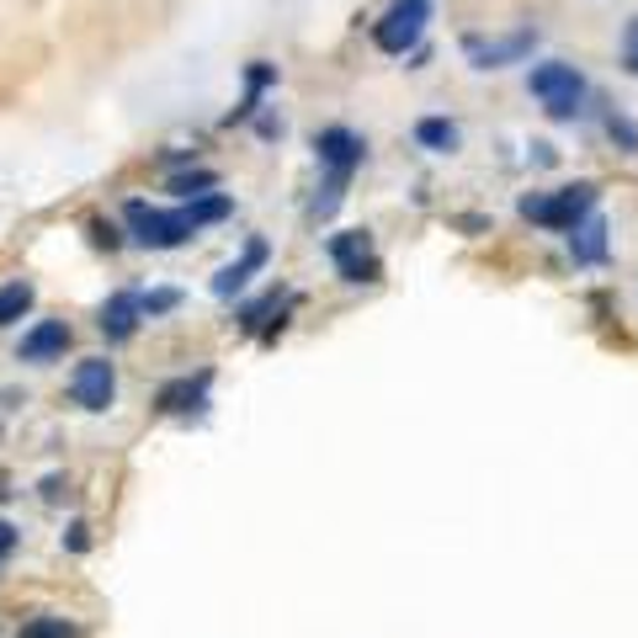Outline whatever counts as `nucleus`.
<instances>
[{
    "label": "nucleus",
    "instance_id": "nucleus-1",
    "mask_svg": "<svg viewBox=\"0 0 638 638\" xmlns=\"http://www.w3.org/2000/svg\"><path fill=\"white\" fill-rule=\"evenodd\" d=\"M527 91L542 101V112H548V118L569 123V118H580V101H586V74L575 70V64H565V59H548V64H538V70L527 74Z\"/></svg>",
    "mask_w": 638,
    "mask_h": 638
},
{
    "label": "nucleus",
    "instance_id": "nucleus-2",
    "mask_svg": "<svg viewBox=\"0 0 638 638\" xmlns=\"http://www.w3.org/2000/svg\"><path fill=\"white\" fill-rule=\"evenodd\" d=\"M596 187L590 181H575V187H559V192L548 197H521V219L542 223V229H575V223H586L596 213Z\"/></svg>",
    "mask_w": 638,
    "mask_h": 638
},
{
    "label": "nucleus",
    "instance_id": "nucleus-3",
    "mask_svg": "<svg viewBox=\"0 0 638 638\" xmlns=\"http://www.w3.org/2000/svg\"><path fill=\"white\" fill-rule=\"evenodd\" d=\"M123 213H128V229H133V240H139L144 250H176L181 240H187V235H197L181 208H171V213H166V208H149L144 197H133Z\"/></svg>",
    "mask_w": 638,
    "mask_h": 638
},
{
    "label": "nucleus",
    "instance_id": "nucleus-4",
    "mask_svg": "<svg viewBox=\"0 0 638 638\" xmlns=\"http://www.w3.org/2000/svg\"><path fill=\"white\" fill-rule=\"evenodd\" d=\"M426 22H431V0H393L389 17L372 27V43L383 53H416Z\"/></svg>",
    "mask_w": 638,
    "mask_h": 638
},
{
    "label": "nucleus",
    "instance_id": "nucleus-5",
    "mask_svg": "<svg viewBox=\"0 0 638 638\" xmlns=\"http://www.w3.org/2000/svg\"><path fill=\"white\" fill-rule=\"evenodd\" d=\"M70 399L80 405V410L101 416V410L118 399V368H112L107 357H86V362H74V372H70Z\"/></svg>",
    "mask_w": 638,
    "mask_h": 638
},
{
    "label": "nucleus",
    "instance_id": "nucleus-6",
    "mask_svg": "<svg viewBox=\"0 0 638 638\" xmlns=\"http://www.w3.org/2000/svg\"><path fill=\"white\" fill-rule=\"evenodd\" d=\"M330 261L341 271L346 282H378L383 267L372 256V235L368 229H346V235H330Z\"/></svg>",
    "mask_w": 638,
    "mask_h": 638
},
{
    "label": "nucleus",
    "instance_id": "nucleus-7",
    "mask_svg": "<svg viewBox=\"0 0 638 638\" xmlns=\"http://www.w3.org/2000/svg\"><path fill=\"white\" fill-rule=\"evenodd\" d=\"M532 49H538V32H532V27H516L511 38H495V43H485V38H463V53L473 59V70H506V64H521Z\"/></svg>",
    "mask_w": 638,
    "mask_h": 638
},
{
    "label": "nucleus",
    "instance_id": "nucleus-8",
    "mask_svg": "<svg viewBox=\"0 0 638 638\" xmlns=\"http://www.w3.org/2000/svg\"><path fill=\"white\" fill-rule=\"evenodd\" d=\"M315 154L325 171H357L362 166V154H368V139L362 133H351V128H325V133H315Z\"/></svg>",
    "mask_w": 638,
    "mask_h": 638
},
{
    "label": "nucleus",
    "instance_id": "nucleus-9",
    "mask_svg": "<svg viewBox=\"0 0 638 638\" xmlns=\"http://www.w3.org/2000/svg\"><path fill=\"white\" fill-rule=\"evenodd\" d=\"M139 319H144V309H139V293H112L107 303H101V336L112 346L133 341V330H139Z\"/></svg>",
    "mask_w": 638,
    "mask_h": 638
},
{
    "label": "nucleus",
    "instance_id": "nucleus-10",
    "mask_svg": "<svg viewBox=\"0 0 638 638\" xmlns=\"http://www.w3.org/2000/svg\"><path fill=\"white\" fill-rule=\"evenodd\" d=\"M64 346H70V325L64 319H43V325H32L17 346V357L22 362H53V357H64Z\"/></svg>",
    "mask_w": 638,
    "mask_h": 638
},
{
    "label": "nucleus",
    "instance_id": "nucleus-11",
    "mask_svg": "<svg viewBox=\"0 0 638 638\" xmlns=\"http://www.w3.org/2000/svg\"><path fill=\"white\" fill-rule=\"evenodd\" d=\"M267 256H271L267 240L256 235V240L246 246V256H240V261H229V267H223L219 277H213V293H219V298H235V293H240V288L250 282V277H256V271L267 267Z\"/></svg>",
    "mask_w": 638,
    "mask_h": 638
},
{
    "label": "nucleus",
    "instance_id": "nucleus-12",
    "mask_svg": "<svg viewBox=\"0 0 638 638\" xmlns=\"http://www.w3.org/2000/svg\"><path fill=\"white\" fill-rule=\"evenodd\" d=\"M569 256H575V267H596L607 256V219L601 213H590L586 223L569 229Z\"/></svg>",
    "mask_w": 638,
    "mask_h": 638
},
{
    "label": "nucleus",
    "instance_id": "nucleus-13",
    "mask_svg": "<svg viewBox=\"0 0 638 638\" xmlns=\"http://www.w3.org/2000/svg\"><path fill=\"white\" fill-rule=\"evenodd\" d=\"M208 383H213V372H197V378H176V383H166V389H160V399H154V405H160L166 416H181V410L202 405Z\"/></svg>",
    "mask_w": 638,
    "mask_h": 638
},
{
    "label": "nucleus",
    "instance_id": "nucleus-14",
    "mask_svg": "<svg viewBox=\"0 0 638 638\" xmlns=\"http://www.w3.org/2000/svg\"><path fill=\"white\" fill-rule=\"evenodd\" d=\"M267 86H277V64L256 59V64L246 70V101L229 112V123H246V118H256V107H261V97H267Z\"/></svg>",
    "mask_w": 638,
    "mask_h": 638
},
{
    "label": "nucleus",
    "instance_id": "nucleus-15",
    "mask_svg": "<svg viewBox=\"0 0 638 638\" xmlns=\"http://www.w3.org/2000/svg\"><path fill=\"white\" fill-rule=\"evenodd\" d=\"M416 144L431 149V154H452V149H458V123H447V118H420Z\"/></svg>",
    "mask_w": 638,
    "mask_h": 638
},
{
    "label": "nucleus",
    "instance_id": "nucleus-16",
    "mask_svg": "<svg viewBox=\"0 0 638 638\" xmlns=\"http://www.w3.org/2000/svg\"><path fill=\"white\" fill-rule=\"evenodd\" d=\"M38 303V288L27 282V277H17V282H6L0 288V325H11V319H22L27 309Z\"/></svg>",
    "mask_w": 638,
    "mask_h": 638
},
{
    "label": "nucleus",
    "instance_id": "nucleus-17",
    "mask_svg": "<svg viewBox=\"0 0 638 638\" xmlns=\"http://www.w3.org/2000/svg\"><path fill=\"white\" fill-rule=\"evenodd\" d=\"M229 208H235V202H229L223 192H208V197H197V202H187L181 213H187V223H192V229H202V223L229 219Z\"/></svg>",
    "mask_w": 638,
    "mask_h": 638
},
{
    "label": "nucleus",
    "instance_id": "nucleus-18",
    "mask_svg": "<svg viewBox=\"0 0 638 638\" xmlns=\"http://www.w3.org/2000/svg\"><path fill=\"white\" fill-rule=\"evenodd\" d=\"M17 638H80V628H74L70 617L43 612V617H32V622H22V628H17Z\"/></svg>",
    "mask_w": 638,
    "mask_h": 638
},
{
    "label": "nucleus",
    "instance_id": "nucleus-19",
    "mask_svg": "<svg viewBox=\"0 0 638 638\" xmlns=\"http://www.w3.org/2000/svg\"><path fill=\"white\" fill-rule=\"evenodd\" d=\"M213 187H219V176H213V171H187V176H171V192H176V197H192V202H197V197H208V192H213Z\"/></svg>",
    "mask_w": 638,
    "mask_h": 638
},
{
    "label": "nucleus",
    "instance_id": "nucleus-20",
    "mask_svg": "<svg viewBox=\"0 0 638 638\" xmlns=\"http://www.w3.org/2000/svg\"><path fill=\"white\" fill-rule=\"evenodd\" d=\"M176 303H181V293H176V288H154V293L139 298V309H144L149 319H154V315H171Z\"/></svg>",
    "mask_w": 638,
    "mask_h": 638
},
{
    "label": "nucleus",
    "instance_id": "nucleus-21",
    "mask_svg": "<svg viewBox=\"0 0 638 638\" xmlns=\"http://www.w3.org/2000/svg\"><path fill=\"white\" fill-rule=\"evenodd\" d=\"M607 133H612L617 144L628 149V154H634V149H638V128L628 123V118H617V112H612V118H607Z\"/></svg>",
    "mask_w": 638,
    "mask_h": 638
},
{
    "label": "nucleus",
    "instance_id": "nucleus-22",
    "mask_svg": "<svg viewBox=\"0 0 638 638\" xmlns=\"http://www.w3.org/2000/svg\"><path fill=\"white\" fill-rule=\"evenodd\" d=\"M622 64H628V74H638V17L622 27Z\"/></svg>",
    "mask_w": 638,
    "mask_h": 638
},
{
    "label": "nucleus",
    "instance_id": "nucleus-23",
    "mask_svg": "<svg viewBox=\"0 0 638 638\" xmlns=\"http://www.w3.org/2000/svg\"><path fill=\"white\" fill-rule=\"evenodd\" d=\"M91 240H97V246L101 250H118V246H123V235H118V229H112V223H91Z\"/></svg>",
    "mask_w": 638,
    "mask_h": 638
},
{
    "label": "nucleus",
    "instance_id": "nucleus-24",
    "mask_svg": "<svg viewBox=\"0 0 638 638\" xmlns=\"http://www.w3.org/2000/svg\"><path fill=\"white\" fill-rule=\"evenodd\" d=\"M17 538H22V532H17L11 521H0V565L11 559V548H17Z\"/></svg>",
    "mask_w": 638,
    "mask_h": 638
},
{
    "label": "nucleus",
    "instance_id": "nucleus-25",
    "mask_svg": "<svg viewBox=\"0 0 638 638\" xmlns=\"http://www.w3.org/2000/svg\"><path fill=\"white\" fill-rule=\"evenodd\" d=\"M70 548H74V554H86V548H91V538H86V527H80V521L70 527Z\"/></svg>",
    "mask_w": 638,
    "mask_h": 638
},
{
    "label": "nucleus",
    "instance_id": "nucleus-26",
    "mask_svg": "<svg viewBox=\"0 0 638 638\" xmlns=\"http://www.w3.org/2000/svg\"><path fill=\"white\" fill-rule=\"evenodd\" d=\"M59 495H64V479H59V473H49V479H43V500H59Z\"/></svg>",
    "mask_w": 638,
    "mask_h": 638
}]
</instances>
